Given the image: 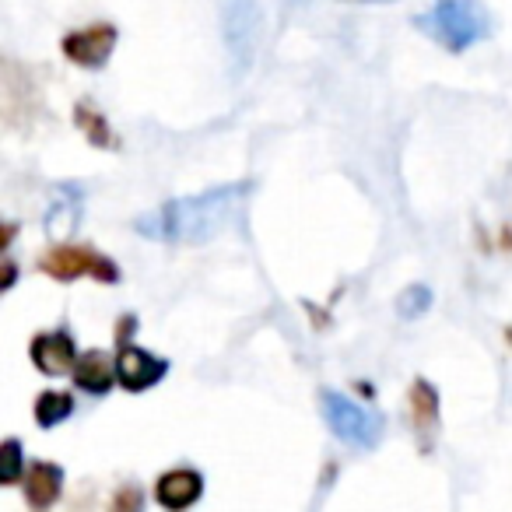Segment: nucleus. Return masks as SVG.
Here are the masks:
<instances>
[{
	"label": "nucleus",
	"instance_id": "nucleus-1",
	"mask_svg": "<svg viewBox=\"0 0 512 512\" xmlns=\"http://www.w3.org/2000/svg\"><path fill=\"white\" fill-rule=\"evenodd\" d=\"M249 183H225L197 197H176L134 221L137 235L151 242H211L242 218Z\"/></svg>",
	"mask_w": 512,
	"mask_h": 512
},
{
	"label": "nucleus",
	"instance_id": "nucleus-2",
	"mask_svg": "<svg viewBox=\"0 0 512 512\" xmlns=\"http://www.w3.org/2000/svg\"><path fill=\"white\" fill-rule=\"evenodd\" d=\"M414 29L449 53H467L491 36V15L481 0H432L428 11L414 18Z\"/></svg>",
	"mask_w": 512,
	"mask_h": 512
},
{
	"label": "nucleus",
	"instance_id": "nucleus-3",
	"mask_svg": "<svg viewBox=\"0 0 512 512\" xmlns=\"http://www.w3.org/2000/svg\"><path fill=\"white\" fill-rule=\"evenodd\" d=\"M320 414L327 428L351 449H376L383 442V418L348 393L320 390Z\"/></svg>",
	"mask_w": 512,
	"mask_h": 512
},
{
	"label": "nucleus",
	"instance_id": "nucleus-4",
	"mask_svg": "<svg viewBox=\"0 0 512 512\" xmlns=\"http://www.w3.org/2000/svg\"><path fill=\"white\" fill-rule=\"evenodd\" d=\"M264 32V15L256 0H221V39L232 57V74H246L256 64V46Z\"/></svg>",
	"mask_w": 512,
	"mask_h": 512
},
{
	"label": "nucleus",
	"instance_id": "nucleus-5",
	"mask_svg": "<svg viewBox=\"0 0 512 512\" xmlns=\"http://www.w3.org/2000/svg\"><path fill=\"white\" fill-rule=\"evenodd\" d=\"M43 274H50L53 281H78V278H95L102 285H116L120 281V267L102 256L92 246H57L39 260Z\"/></svg>",
	"mask_w": 512,
	"mask_h": 512
},
{
	"label": "nucleus",
	"instance_id": "nucleus-6",
	"mask_svg": "<svg viewBox=\"0 0 512 512\" xmlns=\"http://www.w3.org/2000/svg\"><path fill=\"white\" fill-rule=\"evenodd\" d=\"M116 43H120V32L116 25H88V29H74L64 36V57L74 67H85V71H102L113 57Z\"/></svg>",
	"mask_w": 512,
	"mask_h": 512
},
{
	"label": "nucleus",
	"instance_id": "nucleus-7",
	"mask_svg": "<svg viewBox=\"0 0 512 512\" xmlns=\"http://www.w3.org/2000/svg\"><path fill=\"white\" fill-rule=\"evenodd\" d=\"M169 376V362L155 358L151 351L134 348V344H123L120 355H116V379H120L123 390L130 393H144L151 386H158Z\"/></svg>",
	"mask_w": 512,
	"mask_h": 512
},
{
	"label": "nucleus",
	"instance_id": "nucleus-8",
	"mask_svg": "<svg viewBox=\"0 0 512 512\" xmlns=\"http://www.w3.org/2000/svg\"><path fill=\"white\" fill-rule=\"evenodd\" d=\"M204 495V474L190 467H176L165 470L162 477L155 481V498L165 512H186L200 502Z\"/></svg>",
	"mask_w": 512,
	"mask_h": 512
},
{
	"label": "nucleus",
	"instance_id": "nucleus-9",
	"mask_svg": "<svg viewBox=\"0 0 512 512\" xmlns=\"http://www.w3.org/2000/svg\"><path fill=\"white\" fill-rule=\"evenodd\" d=\"M32 362L43 376H64V372H74L78 365V348H74V337L67 330H46L32 341L29 348Z\"/></svg>",
	"mask_w": 512,
	"mask_h": 512
},
{
	"label": "nucleus",
	"instance_id": "nucleus-10",
	"mask_svg": "<svg viewBox=\"0 0 512 512\" xmlns=\"http://www.w3.org/2000/svg\"><path fill=\"white\" fill-rule=\"evenodd\" d=\"M60 495H64V467L60 463L39 460L25 470V498H29V505L36 512H46L50 505H57Z\"/></svg>",
	"mask_w": 512,
	"mask_h": 512
},
{
	"label": "nucleus",
	"instance_id": "nucleus-11",
	"mask_svg": "<svg viewBox=\"0 0 512 512\" xmlns=\"http://www.w3.org/2000/svg\"><path fill=\"white\" fill-rule=\"evenodd\" d=\"M81 200H85L81 197V186H74V183H64L53 190L50 211H46V235H50V239H67V235L78 228L81 211H85Z\"/></svg>",
	"mask_w": 512,
	"mask_h": 512
},
{
	"label": "nucleus",
	"instance_id": "nucleus-12",
	"mask_svg": "<svg viewBox=\"0 0 512 512\" xmlns=\"http://www.w3.org/2000/svg\"><path fill=\"white\" fill-rule=\"evenodd\" d=\"M411 421L418 432V446L428 453L439 435V393L428 379H414L411 386Z\"/></svg>",
	"mask_w": 512,
	"mask_h": 512
},
{
	"label": "nucleus",
	"instance_id": "nucleus-13",
	"mask_svg": "<svg viewBox=\"0 0 512 512\" xmlns=\"http://www.w3.org/2000/svg\"><path fill=\"white\" fill-rule=\"evenodd\" d=\"M71 376H74V386L85 390L88 397H106V393L113 390V383H120V379H116V362L106 351H85V355L78 358V365H74Z\"/></svg>",
	"mask_w": 512,
	"mask_h": 512
},
{
	"label": "nucleus",
	"instance_id": "nucleus-14",
	"mask_svg": "<svg viewBox=\"0 0 512 512\" xmlns=\"http://www.w3.org/2000/svg\"><path fill=\"white\" fill-rule=\"evenodd\" d=\"M74 123H78V130L88 137V144H95V148H102V151L116 148L113 127H109L106 116H102L92 102H78V106H74Z\"/></svg>",
	"mask_w": 512,
	"mask_h": 512
},
{
	"label": "nucleus",
	"instance_id": "nucleus-15",
	"mask_svg": "<svg viewBox=\"0 0 512 512\" xmlns=\"http://www.w3.org/2000/svg\"><path fill=\"white\" fill-rule=\"evenodd\" d=\"M74 414V397L64 390H43L36 400V421L39 428H57L64 425L67 418Z\"/></svg>",
	"mask_w": 512,
	"mask_h": 512
},
{
	"label": "nucleus",
	"instance_id": "nucleus-16",
	"mask_svg": "<svg viewBox=\"0 0 512 512\" xmlns=\"http://www.w3.org/2000/svg\"><path fill=\"white\" fill-rule=\"evenodd\" d=\"M435 295L428 285H407L404 292L397 295V313L400 320H418V316H425L428 309H432Z\"/></svg>",
	"mask_w": 512,
	"mask_h": 512
},
{
	"label": "nucleus",
	"instance_id": "nucleus-17",
	"mask_svg": "<svg viewBox=\"0 0 512 512\" xmlns=\"http://www.w3.org/2000/svg\"><path fill=\"white\" fill-rule=\"evenodd\" d=\"M25 470V456H22V442L18 439H4L0 446V484H18Z\"/></svg>",
	"mask_w": 512,
	"mask_h": 512
},
{
	"label": "nucleus",
	"instance_id": "nucleus-18",
	"mask_svg": "<svg viewBox=\"0 0 512 512\" xmlns=\"http://www.w3.org/2000/svg\"><path fill=\"white\" fill-rule=\"evenodd\" d=\"M109 512H144V491L134 488V484L120 488L113 495V505H109Z\"/></svg>",
	"mask_w": 512,
	"mask_h": 512
},
{
	"label": "nucleus",
	"instance_id": "nucleus-19",
	"mask_svg": "<svg viewBox=\"0 0 512 512\" xmlns=\"http://www.w3.org/2000/svg\"><path fill=\"white\" fill-rule=\"evenodd\" d=\"M11 285H15V264L8 260V278H4V292H8Z\"/></svg>",
	"mask_w": 512,
	"mask_h": 512
},
{
	"label": "nucleus",
	"instance_id": "nucleus-20",
	"mask_svg": "<svg viewBox=\"0 0 512 512\" xmlns=\"http://www.w3.org/2000/svg\"><path fill=\"white\" fill-rule=\"evenodd\" d=\"M372 4H386V0H372Z\"/></svg>",
	"mask_w": 512,
	"mask_h": 512
}]
</instances>
